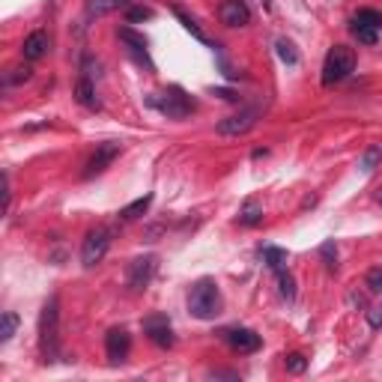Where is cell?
I'll return each mask as SVG.
<instances>
[{"mask_svg":"<svg viewBox=\"0 0 382 382\" xmlns=\"http://www.w3.org/2000/svg\"><path fill=\"white\" fill-rule=\"evenodd\" d=\"M188 311L197 320H215L221 313V293L212 278H200L188 293Z\"/></svg>","mask_w":382,"mask_h":382,"instance_id":"1","label":"cell"},{"mask_svg":"<svg viewBox=\"0 0 382 382\" xmlns=\"http://www.w3.org/2000/svg\"><path fill=\"white\" fill-rule=\"evenodd\" d=\"M355 69V51L346 48V45H334V48L325 54V63H323V84L332 87V84H341L344 78H350Z\"/></svg>","mask_w":382,"mask_h":382,"instance_id":"2","label":"cell"},{"mask_svg":"<svg viewBox=\"0 0 382 382\" xmlns=\"http://www.w3.org/2000/svg\"><path fill=\"white\" fill-rule=\"evenodd\" d=\"M150 105L155 111H162L167 120H185L191 111H194V102H191L179 87H171V90H164V93H155L150 99Z\"/></svg>","mask_w":382,"mask_h":382,"instance_id":"3","label":"cell"},{"mask_svg":"<svg viewBox=\"0 0 382 382\" xmlns=\"http://www.w3.org/2000/svg\"><path fill=\"white\" fill-rule=\"evenodd\" d=\"M57 329H60V302L57 296H51L39 313V344L45 353L57 350Z\"/></svg>","mask_w":382,"mask_h":382,"instance_id":"4","label":"cell"},{"mask_svg":"<svg viewBox=\"0 0 382 382\" xmlns=\"http://www.w3.org/2000/svg\"><path fill=\"white\" fill-rule=\"evenodd\" d=\"M155 269H159V257H155V254L134 257V260L129 263V272H126V284H129L132 293H143V290L150 287Z\"/></svg>","mask_w":382,"mask_h":382,"instance_id":"5","label":"cell"},{"mask_svg":"<svg viewBox=\"0 0 382 382\" xmlns=\"http://www.w3.org/2000/svg\"><path fill=\"white\" fill-rule=\"evenodd\" d=\"M111 248V230L108 227H96V230H90L87 233V239L81 245V263L87 269H93L105 260V254Z\"/></svg>","mask_w":382,"mask_h":382,"instance_id":"6","label":"cell"},{"mask_svg":"<svg viewBox=\"0 0 382 382\" xmlns=\"http://www.w3.org/2000/svg\"><path fill=\"white\" fill-rule=\"evenodd\" d=\"M382 30V13L379 9H358V13L353 15V33L358 42L365 45H374L376 36Z\"/></svg>","mask_w":382,"mask_h":382,"instance_id":"7","label":"cell"},{"mask_svg":"<svg viewBox=\"0 0 382 382\" xmlns=\"http://www.w3.org/2000/svg\"><path fill=\"white\" fill-rule=\"evenodd\" d=\"M143 332H147V338L162 346V350H171L174 346V329H171V320L164 317V313H153V317L143 320Z\"/></svg>","mask_w":382,"mask_h":382,"instance_id":"8","label":"cell"},{"mask_svg":"<svg viewBox=\"0 0 382 382\" xmlns=\"http://www.w3.org/2000/svg\"><path fill=\"white\" fill-rule=\"evenodd\" d=\"M120 42L126 45V51L143 66V69H147V72H155V63L150 60V51H147V39H143L141 33H134L132 27H120Z\"/></svg>","mask_w":382,"mask_h":382,"instance_id":"9","label":"cell"},{"mask_svg":"<svg viewBox=\"0 0 382 382\" xmlns=\"http://www.w3.org/2000/svg\"><path fill=\"white\" fill-rule=\"evenodd\" d=\"M254 126H257V111H254V108H245V111H239V114L224 117V120L218 122V132L227 134V138H239V134L251 132Z\"/></svg>","mask_w":382,"mask_h":382,"instance_id":"10","label":"cell"},{"mask_svg":"<svg viewBox=\"0 0 382 382\" xmlns=\"http://www.w3.org/2000/svg\"><path fill=\"white\" fill-rule=\"evenodd\" d=\"M117 155H120V143H114V141H108V143H102V147H96V153L90 155V162L84 164V179L99 176L102 171H108L111 162H114Z\"/></svg>","mask_w":382,"mask_h":382,"instance_id":"11","label":"cell"},{"mask_svg":"<svg viewBox=\"0 0 382 382\" xmlns=\"http://www.w3.org/2000/svg\"><path fill=\"white\" fill-rule=\"evenodd\" d=\"M218 18L227 27H245V24H251V9L245 0H224L218 6Z\"/></svg>","mask_w":382,"mask_h":382,"instance_id":"12","label":"cell"},{"mask_svg":"<svg viewBox=\"0 0 382 382\" xmlns=\"http://www.w3.org/2000/svg\"><path fill=\"white\" fill-rule=\"evenodd\" d=\"M129 350H132V338H129L126 329H111V332L105 334V353H108V358H111L114 365L126 362Z\"/></svg>","mask_w":382,"mask_h":382,"instance_id":"13","label":"cell"},{"mask_svg":"<svg viewBox=\"0 0 382 382\" xmlns=\"http://www.w3.org/2000/svg\"><path fill=\"white\" fill-rule=\"evenodd\" d=\"M224 341H227L236 353H245V355L257 353L260 350V344H263L260 334L251 332V329H230V332H224Z\"/></svg>","mask_w":382,"mask_h":382,"instance_id":"14","label":"cell"},{"mask_svg":"<svg viewBox=\"0 0 382 382\" xmlns=\"http://www.w3.org/2000/svg\"><path fill=\"white\" fill-rule=\"evenodd\" d=\"M48 33H42V30H36V33H30V36L24 39V48H21V54H24V60H42L45 54H48Z\"/></svg>","mask_w":382,"mask_h":382,"instance_id":"15","label":"cell"},{"mask_svg":"<svg viewBox=\"0 0 382 382\" xmlns=\"http://www.w3.org/2000/svg\"><path fill=\"white\" fill-rule=\"evenodd\" d=\"M75 99L81 102L84 108H99V99H96V90H93V84H90V78L84 75V78H78V84H75Z\"/></svg>","mask_w":382,"mask_h":382,"instance_id":"16","label":"cell"},{"mask_svg":"<svg viewBox=\"0 0 382 382\" xmlns=\"http://www.w3.org/2000/svg\"><path fill=\"white\" fill-rule=\"evenodd\" d=\"M239 221L245 227H257V224H263V206L257 204V200H245V206L239 212Z\"/></svg>","mask_w":382,"mask_h":382,"instance_id":"17","label":"cell"},{"mask_svg":"<svg viewBox=\"0 0 382 382\" xmlns=\"http://www.w3.org/2000/svg\"><path fill=\"white\" fill-rule=\"evenodd\" d=\"M150 204H153V197H150V194H143V197H138V200H132V204L120 212V218H122V221H134V218H141L143 212L150 209Z\"/></svg>","mask_w":382,"mask_h":382,"instance_id":"18","label":"cell"},{"mask_svg":"<svg viewBox=\"0 0 382 382\" xmlns=\"http://www.w3.org/2000/svg\"><path fill=\"white\" fill-rule=\"evenodd\" d=\"M278 293L284 296L287 302L296 299V278L287 272V269H278Z\"/></svg>","mask_w":382,"mask_h":382,"instance_id":"19","label":"cell"},{"mask_svg":"<svg viewBox=\"0 0 382 382\" xmlns=\"http://www.w3.org/2000/svg\"><path fill=\"white\" fill-rule=\"evenodd\" d=\"M15 329H18V313L6 311L3 317H0V344H9V341H13Z\"/></svg>","mask_w":382,"mask_h":382,"instance_id":"20","label":"cell"},{"mask_svg":"<svg viewBox=\"0 0 382 382\" xmlns=\"http://www.w3.org/2000/svg\"><path fill=\"white\" fill-rule=\"evenodd\" d=\"M126 0H90L87 3V13L90 15H108V13H114V9H120Z\"/></svg>","mask_w":382,"mask_h":382,"instance_id":"21","label":"cell"},{"mask_svg":"<svg viewBox=\"0 0 382 382\" xmlns=\"http://www.w3.org/2000/svg\"><path fill=\"white\" fill-rule=\"evenodd\" d=\"M263 260H266L269 269H275V272H278V269H284V263H287V251L269 245V248H263Z\"/></svg>","mask_w":382,"mask_h":382,"instance_id":"22","label":"cell"},{"mask_svg":"<svg viewBox=\"0 0 382 382\" xmlns=\"http://www.w3.org/2000/svg\"><path fill=\"white\" fill-rule=\"evenodd\" d=\"M174 13H176V18H179V21H183V27H185V30L191 33V36H194V39H200V42H206V33H204V30H200V24H197V21H194V18H191V15H185V13H183V9H179V6L174 9Z\"/></svg>","mask_w":382,"mask_h":382,"instance_id":"23","label":"cell"},{"mask_svg":"<svg viewBox=\"0 0 382 382\" xmlns=\"http://www.w3.org/2000/svg\"><path fill=\"white\" fill-rule=\"evenodd\" d=\"M320 257H323V263L329 272H338V248H334V242H325L320 248Z\"/></svg>","mask_w":382,"mask_h":382,"instance_id":"24","label":"cell"},{"mask_svg":"<svg viewBox=\"0 0 382 382\" xmlns=\"http://www.w3.org/2000/svg\"><path fill=\"white\" fill-rule=\"evenodd\" d=\"M278 57L284 60V63H290V66H296L299 63V54H296V48H293V42H287V39H278Z\"/></svg>","mask_w":382,"mask_h":382,"instance_id":"25","label":"cell"},{"mask_svg":"<svg viewBox=\"0 0 382 382\" xmlns=\"http://www.w3.org/2000/svg\"><path fill=\"white\" fill-rule=\"evenodd\" d=\"M382 162V150L379 147H367L362 155V171H374V167Z\"/></svg>","mask_w":382,"mask_h":382,"instance_id":"26","label":"cell"},{"mask_svg":"<svg viewBox=\"0 0 382 382\" xmlns=\"http://www.w3.org/2000/svg\"><path fill=\"white\" fill-rule=\"evenodd\" d=\"M287 370H290V374H305V370H308V358L305 355H302V353H293V355H287Z\"/></svg>","mask_w":382,"mask_h":382,"instance_id":"27","label":"cell"},{"mask_svg":"<svg viewBox=\"0 0 382 382\" xmlns=\"http://www.w3.org/2000/svg\"><path fill=\"white\" fill-rule=\"evenodd\" d=\"M150 18H153V9H147V6H132L129 15H126L129 24H138V21H150Z\"/></svg>","mask_w":382,"mask_h":382,"instance_id":"28","label":"cell"},{"mask_svg":"<svg viewBox=\"0 0 382 382\" xmlns=\"http://www.w3.org/2000/svg\"><path fill=\"white\" fill-rule=\"evenodd\" d=\"M365 281H367V290H370V293H382V269H370Z\"/></svg>","mask_w":382,"mask_h":382,"instance_id":"29","label":"cell"},{"mask_svg":"<svg viewBox=\"0 0 382 382\" xmlns=\"http://www.w3.org/2000/svg\"><path fill=\"white\" fill-rule=\"evenodd\" d=\"M24 81H30V66H18V69H13L9 84H24Z\"/></svg>","mask_w":382,"mask_h":382,"instance_id":"30","label":"cell"},{"mask_svg":"<svg viewBox=\"0 0 382 382\" xmlns=\"http://www.w3.org/2000/svg\"><path fill=\"white\" fill-rule=\"evenodd\" d=\"M367 325L370 329H379L382 325V308H367Z\"/></svg>","mask_w":382,"mask_h":382,"instance_id":"31","label":"cell"},{"mask_svg":"<svg viewBox=\"0 0 382 382\" xmlns=\"http://www.w3.org/2000/svg\"><path fill=\"white\" fill-rule=\"evenodd\" d=\"M215 96H221V99H227V102H236V96L230 93V90H212Z\"/></svg>","mask_w":382,"mask_h":382,"instance_id":"32","label":"cell"},{"mask_svg":"<svg viewBox=\"0 0 382 382\" xmlns=\"http://www.w3.org/2000/svg\"><path fill=\"white\" fill-rule=\"evenodd\" d=\"M350 305H358V308H362V305H365V296H358V293H350Z\"/></svg>","mask_w":382,"mask_h":382,"instance_id":"33","label":"cell"},{"mask_svg":"<svg viewBox=\"0 0 382 382\" xmlns=\"http://www.w3.org/2000/svg\"><path fill=\"white\" fill-rule=\"evenodd\" d=\"M376 200H379V204H382V188H379V194H376Z\"/></svg>","mask_w":382,"mask_h":382,"instance_id":"34","label":"cell"}]
</instances>
